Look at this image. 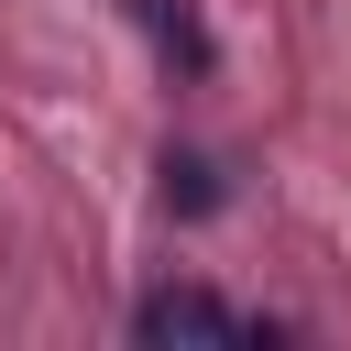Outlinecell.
Here are the masks:
<instances>
[{
	"label": "cell",
	"mask_w": 351,
	"mask_h": 351,
	"mask_svg": "<svg viewBox=\"0 0 351 351\" xmlns=\"http://www.w3.org/2000/svg\"><path fill=\"white\" fill-rule=\"evenodd\" d=\"M132 329H143V340H274V318L230 307L219 285H154V296L132 307Z\"/></svg>",
	"instance_id": "6da1fadb"
},
{
	"label": "cell",
	"mask_w": 351,
	"mask_h": 351,
	"mask_svg": "<svg viewBox=\"0 0 351 351\" xmlns=\"http://www.w3.org/2000/svg\"><path fill=\"white\" fill-rule=\"evenodd\" d=\"M121 11L154 33V55H165L176 77H208V66H219V44H208V22H197L186 0H121Z\"/></svg>",
	"instance_id": "7a4b0ae2"
},
{
	"label": "cell",
	"mask_w": 351,
	"mask_h": 351,
	"mask_svg": "<svg viewBox=\"0 0 351 351\" xmlns=\"http://www.w3.org/2000/svg\"><path fill=\"white\" fill-rule=\"evenodd\" d=\"M154 176H165V208H176V219H208V208H230V176H219L208 154H165Z\"/></svg>",
	"instance_id": "3957f363"
}]
</instances>
